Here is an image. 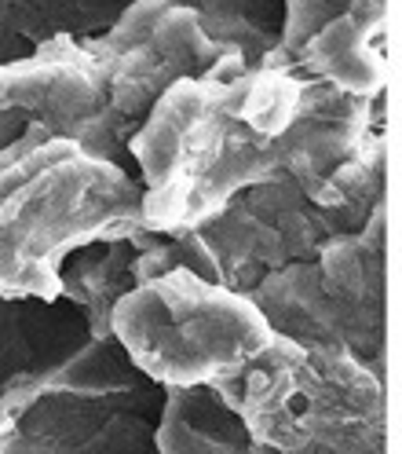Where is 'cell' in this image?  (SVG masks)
<instances>
[{
    "label": "cell",
    "instance_id": "9a60e30c",
    "mask_svg": "<svg viewBox=\"0 0 402 454\" xmlns=\"http://www.w3.org/2000/svg\"><path fill=\"white\" fill-rule=\"evenodd\" d=\"M352 0H285V26H282V44L264 67H285L293 70L297 51L304 48V41L322 30L326 22H333L340 12H348Z\"/></svg>",
    "mask_w": 402,
    "mask_h": 454
},
{
    "label": "cell",
    "instance_id": "8992f818",
    "mask_svg": "<svg viewBox=\"0 0 402 454\" xmlns=\"http://www.w3.org/2000/svg\"><path fill=\"white\" fill-rule=\"evenodd\" d=\"M197 235L213 253L220 286L249 294L271 271L314 261L333 239L355 231L333 209L314 206L300 184L271 180L235 194Z\"/></svg>",
    "mask_w": 402,
    "mask_h": 454
},
{
    "label": "cell",
    "instance_id": "30bf717a",
    "mask_svg": "<svg viewBox=\"0 0 402 454\" xmlns=\"http://www.w3.org/2000/svg\"><path fill=\"white\" fill-rule=\"evenodd\" d=\"M89 340V319L73 301L0 294V433L37 395L63 385L70 359Z\"/></svg>",
    "mask_w": 402,
    "mask_h": 454
},
{
    "label": "cell",
    "instance_id": "3957f363",
    "mask_svg": "<svg viewBox=\"0 0 402 454\" xmlns=\"http://www.w3.org/2000/svg\"><path fill=\"white\" fill-rule=\"evenodd\" d=\"M278 454H388V392L344 348H300L274 333L267 348L209 381Z\"/></svg>",
    "mask_w": 402,
    "mask_h": 454
},
{
    "label": "cell",
    "instance_id": "8fae6325",
    "mask_svg": "<svg viewBox=\"0 0 402 454\" xmlns=\"http://www.w3.org/2000/svg\"><path fill=\"white\" fill-rule=\"evenodd\" d=\"M293 70L373 99L388 92V0H352L297 51Z\"/></svg>",
    "mask_w": 402,
    "mask_h": 454
},
{
    "label": "cell",
    "instance_id": "52a82bcc",
    "mask_svg": "<svg viewBox=\"0 0 402 454\" xmlns=\"http://www.w3.org/2000/svg\"><path fill=\"white\" fill-rule=\"evenodd\" d=\"M81 44L99 70L106 103L135 125L172 84L201 77L223 55L187 8L165 0H135L106 34Z\"/></svg>",
    "mask_w": 402,
    "mask_h": 454
},
{
    "label": "cell",
    "instance_id": "2e32d148",
    "mask_svg": "<svg viewBox=\"0 0 402 454\" xmlns=\"http://www.w3.org/2000/svg\"><path fill=\"white\" fill-rule=\"evenodd\" d=\"M249 454H278V450H271V447H264V443H252Z\"/></svg>",
    "mask_w": 402,
    "mask_h": 454
},
{
    "label": "cell",
    "instance_id": "6da1fadb",
    "mask_svg": "<svg viewBox=\"0 0 402 454\" xmlns=\"http://www.w3.org/2000/svg\"><path fill=\"white\" fill-rule=\"evenodd\" d=\"M300 96V70L245 67L238 51H223L213 70L172 84L128 144L143 220L161 235L190 231L245 187L290 180Z\"/></svg>",
    "mask_w": 402,
    "mask_h": 454
},
{
    "label": "cell",
    "instance_id": "277c9868",
    "mask_svg": "<svg viewBox=\"0 0 402 454\" xmlns=\"http://www.w3.org/2000/svg\"><path fill=\"white\" fill-rule=\"evenodd\" d=\"M110 337L161 388L209 385L274 340L249 294L187 268L132 286L110 316Z\"/></svg>",
    "mask_w": 402,
    "mask_h": 454
},
{
    "label": "cell",
    "instance_id": "4fadbf2b",
    "mask_svg": "<svg viewBox=\"0 0 402 454\" xmlns=\"http://www.w3.org/2000/svg\"><path fill=\"white\" fill-rule=\"evenodd\" d=\"M132 261L135 249L128 239L89 242L63 261L59 290L66 301H73L84 311L92 337H110L113 308L132 290Z\"/></svg>",
    "mask_w": 402,
    "mask_h": 454
},
{
    "label": "cell",
    "instance_id": "5bb4252c",
    "mask_svg": "<svg viewBox=\"0 0 402 454\" xmlns=\"http://www.w3.org/2000/svg\"><path fill=\"white\" fill-rule=\"evenodd\" d=\"M187 8L220 51H238L245 67H264L282 44L285 0H165Z\"/></svg>",
    "mask_w": 402,
    "mask_h": 454
},
{
    "label": "cell",
    "instance_id": "9c48e42d",
    "mask_svg": "<svg viewBox=\"0 0 402 454\" xmlns=\"http://www.w3.org/2000/svg\"><path fill=\"white\" fill-rule=\"evenodd\" d=\"M267 326L300 348H344L362 359L377 378H384V323L359 311L333 282L319 261L285 264L249 290Z\"/></svg>",
    "mask_w": 402,
    "mask_h": 454
},
{
    "label": "cell",
    "instance_id": "ba28073f",
    "mask_svg": "<svg viewBox=\"0 0 402 454\" xmlns=\"http://www.w3.org/2000/svg\"><path fill=\"white\" fill-rule=\"evenodd\" d=\"M161 400L147 374L106 392L51 388L0 433V454H154Z\"/></svg>",
    "mask_w": 402,
    "mask_h": 454
},
{
    "label": "cell",
    "instance_id": "7c38bea8",
    "mask_svg": "<svg viewBox=\"0 0 402 454\" xmlns=\"http://www.w3.org/2000/svg\"><path fill=\"white\" fill-rule=\"evenodd\" d=\"M245 421L209 385L165 388L154 454H249Z\"/></svg>",
    "mask_w": 402,
    "mask_h": 454
},
{
    "label": "cell",
    "instance_id": "5b68a950",
    "mask_svg": "<svg viewBox=\"0 0 402 454\" xmlns=\"http://www.w3.org/2000/svg\"><path fill=\"white\" fill-rule=\"evenodd\" d=\"M26 129L73 139L135 176L128 144L139 125L106 103L92 55L73 37H51L26 59L0 63V151Z\"/></svg>",
    "mask_w": 402,
    "mask_h": 454
},
{
    "label": "cell",
    "instance_id": "7a4b0ae2",
    "mask_svg": "<svg viewBox=\"0 0 402 454\" xmlns=\"http://www.w3.org/2000/svg\"><path fill=\"white\" fill-rule=\"evenodd\" d=\"M143 223V184L73 139L26 129L0 151V294L55 301L59 268L89 242Z\"/></svg>",
    "mask_w": 402,
    "mask_h": 454
}]
</instances>
